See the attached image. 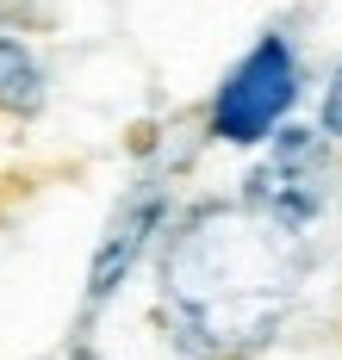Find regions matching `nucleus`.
I'll list each match as a JSON object with an SVG mask.
<instances>
[{
    "label": "nucleus",
    "mask_w": 342,
    "mask_h": 360,
    "mask_svg": "<svg viewBox=\"0 0 342 360\" xmlns=\"http://www.w3.org/2000/svg\"><path fill=\"white\" fill-rule=\"evenodd\" d=\"M299 236L274 230L249 205H199L162 249V323L187 360H249L299 286Z\"/></svg>",
    "instance_id": "obj_1"
},
{
    "label": "nucleus",
    "mask_w": 342,
    "mask_h": 360,
    "mask_svg": "<svg viewBox=\"0 0 342 360\" xmlns=\"http://www.w3.org/2000/svg\"><path fill=\"white\" fill-rule=\"evenodd\" d=\"M299 94H305L299 44L274 25V32H262L224 69L212 106H205V137L212 143H230V149L274 143V131L286 124V112L299 106Z\"/></svg>",
    "instance_id": "obj_2"
},
{
    "label": "nucleus",
    "mask_w": 342,
    "mask_h": 360,
    "mask_svg": "<svg viewBox=\"0 0 342 360\" xmlns=\"http://www.w3.org/2000/svg\"><path fill=\"white\" fill-rule=\"evenodd\" d=\"M243 205L274 230L305 236L330 205V137L317 124H280L267 155L243 180Z\"/></svg>",
    "instance_id": "obj_3"
},
{
    "label": "nucleus",
    "mask_w": 342,
    "mask_h": 360,
    "mask_svg": "<svg viewBox=\"0 0 342 360\" xmlns=\"http://www.w3.org/2000/svg\"><path fill=\"white\" fill-rule=\"evenodd\" d=\"M162 224H168V186L162 180H137L118 199V212L106 217V236L94 243V261H87V311L113 304L118 292H125V280L137 274V261L162 236Z\"/></svg>",
    "instance_id": "obj_4"
},
{
    "label": "nucleus",
    "mask_w": 342,
    "mask_h": 360,
    "mask_svg": "<svg viewBox=\"0 0 342 360\" xmlns=\"http://www.w3.org/2000/svg\"><path fill=\"white\" fill-rule=\"evenodd\" d=\"M38 106H44V63L19 32H0V112L32 118Z\"/></svg>",
    "instance_id": "obj_5"
},
{
    "label": "nucleus",
    "mask_w": 342,
    "mask_h": 360,
    "mask_svg": "<svg viewBox=\"0 0 342 360\" xmlns=\"http://www.w3.org/2000/svg\"><path fill=\"white\" fill-rule=\"evenodd\" d=\"M317 131L330 143H342V56H336V69H330V81H324V100H317Z\"/></svg>",
    "instance_id": "obj_6"
},
{
    "label": "nucleus",
    "mask_w": 342,
    "mask_h": 360,
    "mask_svg": "<svg viewBox=\"0 0 342 360\" xmlns=\"http://www.w3.org/2000/svg\"><path fill=\"white\" fill-rule=\"evenodd\" d=\"M69 360H106V354H100V348H87V342H75V348H69Z\"/></svg>",
    "instance_id": "obj_7"
}]
</instances>
